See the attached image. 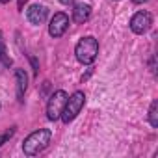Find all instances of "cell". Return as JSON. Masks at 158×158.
<instances>
[{"label":"cell","mask_w":158,"mask_h":158,"mask_svg":"<svg viewBox=\"0 0 158 158\" xmlns=\"http://www.w3.org/2000/svg\"><path fill=\"white\" fill-rule=\"evenodd\" d=\"M52 139V130L50 128H37L34 132H30L24 141H23V152L26 156H35L39 152H43L48 143Z\"/></svg>","instance_id":"obj_1"},{"label":"cell","mask_w":158,"mask_h":158,"mask_svg":"<svg viewBox=\"0 0 158 158\" xmlns=\"http://www.w3.org/2000/svg\"><path fill=\"white\" fill-rule=\"evenodd\" d=\"M99 56V41L93 35H84L74 47V58L82 65H91L95 63Z\"/></svg>","instance_id":"obj_2"},{"label":"cell","mask_w":158,"mask_h":158,"mask_svg":"<svg viewBox=\"0 0 158 158\" xmlns=\"http://www.w3.org/2000/svg\"><path fill=\"white\" fill-rule=\"evenodd\" d=\"M84 106H86V93H84V91L78 89V91L71 93V95L67 97V101H65V106H63V112H61L60 119H61L65 125L73 123V121L78 117V114L84 110Z\"/></svg>","instance_id":"obj_3"},{"label":"cell","mask_w":158,"mask_h":158,"mask_svg":"<svg viewBox=\"0 0 158 158\" xmlns=\"http://www.w3.org/2000/svg\"><path fill=\"white\" fill-rule=\"evenodd\" d=\"M67 97H69V95H67V91H63V89H56V91L48 97V102H47V119H48V121H58V119H60Z\"/></svg>","instance_id":"obj_4"},{"label":"cell","mask_w":158,"mask_h":158,"mask_svg":"<svg viewBox=\"0 0 158 158\" xmlns=\"http://www.w3.org/2000/svg\"><path fill=\"white\" fill-rule=\"evenodd\" d=\"M152 23H154V19H152V15H151L149 11H138V13H134V15L130 17L128 26H130L132 34L143 35V34H147V32L151 30Z\"/></svg>","instance_id":"obj_5"},{"label":"cell","mask_w":158,"mask_h":158,"mask_svg":"<svg viewBox=\"0 0 158 158\" xmlns=\"http://www.w3.org/2000/svg\"><path fill=\"white\" fill-rule=\"evenodd\" d=\"M69 24H71L69 15L65 11H56L50 17V21H48V34H50V37H54V39L61 37L69 30Z\"/></svg>","instance_id":"obj_6"},{"label":"cell","mask_w":158,"mask_h":158,"mask_svg":"<svg viewBox=\"0 0 158 158\" xmlns=\"http://www.w3.org/2000/svg\"><path fill=\"white\" fill-rule=\"evenodd\" d=\"M47 17H48V10H47V6H43V4H32V6L26 8V19H28V23L34 24V26L43 24V23L47 21Z\"/></svg>","instance_id":"obj_7"},{"label":"cell","mask_w":158,"mask_h":158,"mask_svg":"<svg viewBox=\"0 0 158 158\" xmlns=\"http://www.w3.org/2000/svg\"><path fill=\"white\" fill-rule=\"evenodd\" d=\"M91 17V6L86 2H78L73 4V21L76 24H86Z\"/></svg>","instance_id":"obj_8"},{"label":"cell","mask_w":158,"mask_h":158,"mask_svg":"<svg viewBox=\"0 0 158 158\" xmlns=\"http://www.w3.org/2000/svg\"><path fill=\"white\" fill-rule=\"evenodd\" d=\"M28 73H26V69H15V84H17V101L19 102H23L24 101V93H26V89H28Z\"/></svg>","instance_id":"obj_9"},{"label":"cell","mask_w":158,"mask_h":158,"mask_svg":"<svg viewBox=\"0 0 158 158\" xmlns=\"http://www.w3.org/2000/svg\"><path fill=\"white\" fill-rule=\"evenodd\" d=\"M0 63H2L4 67H11V65H13V60L10 58L8 48H6V41H4L2 30H0Z\"/></svg>","instance_id":"obj_10"},{"label":"cell","mask_w":158,"mask_h":158,"mask_svg":"<svg viewBox=\"0 0 158 158\" xmlns=\"http://www.w3.org/2000/svg\"><path fill=\"white\" fill-rule=\"evenodd\" d=\"M147 119H149V125H151L152 128H158V101H152V102H151Z\"/></svg>","instance_id":"obj_11"},{"label":"cell","mask_w":158,"mask_h":158,"mask_svg":"<svg viewBox=\"0 0 158 158\" xmlns=\"http://www.w3.org/2000/svg\"><path fill=\"white\" fill-rule=\"evenodd\" d=\"M15 132H17V128H15V127H11V128H10V130H6L4 134H0V147H2L4 143H8V141L15 136Z\"/></svg>","instance_id":"obj_12"},{"label":"cell","mask_w":158,"mask_h":158,"mask_svg":"<svg viewBox=\"0 0 158 158\" xmlns=\"http://www.w3.org/2000/svg\"><path fill=\"white\" fill-rule=\"evenodd\" d=\"M28 4V0H17V10L19 11H24V6Z\"/></svg>","instance_id":"obj_13"},{"label":"cell","mask_w":158,"mask_h":158,"mask_svg":"<svg viewBox=\"0 0 158 158\" xmlns=\"http://www.w3.org/2000/svg\"><path fill=\"white\" fill-rule=\"evenodd\" d=\"M60 2H61L63 6H73V4H74V0H60Z\"/></svg>","instance_id":"obj_14"},{"label":"cell","mask_w":158,"mask_h":158,"mask_svg":"<svg viewBox=\"0 0 158 158\" xmlns=\"http://www.w3.org/2000/svg\"><path fill=\"white\" fill-rule=\"evenodd\" d=\"M134 4H145V2H149V0H132Z\"/></svg>","instance_id":"obj_15"},{"label":"cell","mask_w":158,"mask_h":158,"mask_svg":"<svg viewBox=\"0 0 158 158\" xmlns=\"http://www.w3.org/2000/svg\"><path fill=\"white\" fill-rule=\"evenodd\" d=\"M10 2V0H0V4H8Z\"/></svg>","instance_id":"obj_16"},{"label":"cell","mask_w":158,"mask_h":158,"mask_svg":"<svg viewBox=\"0 0 158 158\" xmlns=\"http://www.w3.org/2000/svg\"><path fill=\"white\" fill-rule=\"evenodd\" d=\"M0 110H2V104H0Z\"/></svg>","instance_id":"obj_17"}]
</instances>
